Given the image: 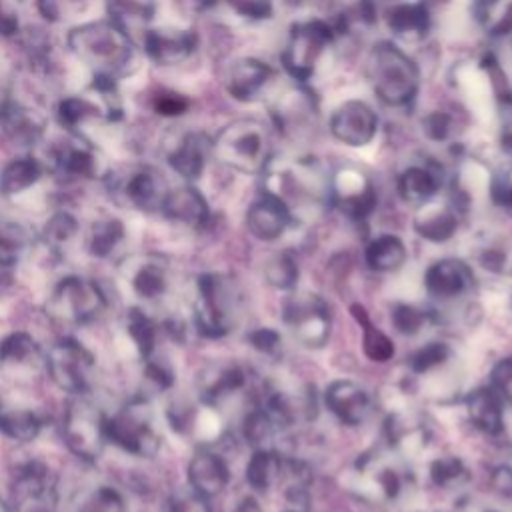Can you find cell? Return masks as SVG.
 I'll use <instances>...</instances> for the list:
<instances>
[{"label":"cell","instance_id":"e575fe53","mask_svg":"<svg viewBox=\"0 0 512 512\" xmlns=\"http://www.w3.org/2000/svg\"><path fill=\"white\" fill-rule=\"evenodd\" d=\"M74 512H130L122 488L112 484H96L80 492Z\"/></svg>","mask_w":512,"mask_h":512},{"label":"cell","instance_id":"5bb4252c","mask_svg":"<svg viewBox=\"0 0 512 512\" xmlns=\"http://www.w3.org/2000/svg\"><path fill=\"white\" fill-rule=\"evenodd\" d=\"M322 398L328 412L344 426H362L374 410L370 392L350 378L332 380L324 388Z\"/></svg>","mask_w":512,"mask_h":512},{"label":"cell","instance_id":"44dd1931","mask_svg":"<svg viewBox=\"0 0 512 512\" xmlns=\"http://www.w3.org/2000/svg\"><path fill=\"white\" fill-rule=\"evenodd\" d=\"M44 430V416L32 404L0 400V438L14 444H32Z\"/></svg>","mask_w":512,"mask_h":512},{"label":"cell","instance_id":"30bf717a","mask_svg":"<svg viewBox=\"0 0 512 512\" xmlns=\"http://www.w3.org/2000/svg\"><path fill=\"white\" fill-rule=\"evenodd\" d=\"M282 320L294 340L304 348H322L332 332V316L326 300L312 292L290 290L282 304Z\"/></svg>","mask_w":512,"mask_h":512},{"label":"cell","instance_id":"9a60e30c","mask_svg":"<svg viewBox=\"0 0 512 512\" xmlns=\"http://www.w3.org/2000/svg\"><path fill=\"white\" fill-rule=\"evenodd\" d=\"M230 476L226 458L210 446H198L186 464V486L208 500L228 488Z\"/></svg>","mask_w":512,"mask_h":512},{"label":"cell","instance_id":"7a4b0ae2","mask_svg":"<svg viewBox=\"0 0 512 512\" xmlns=\"http://www.w3.org/2000/svg\"><path fill=\"white\" fill-rule=\"evenodd\" d=\"M68 46L76 58L92 66L96 74L118 76L134 62L130 34L112 20H98L72 28Z\"/></svg>","mask_w":512,"mask_h":512},{"label":"cell","instance_id":"1f68e13d","mask_svg":"<svg viewBox=\"0 0 512 512\" xmlns=\"http://www.w3.org/2000/svg\"><path fill=\"white\" fill-rule=\"evenodd\" d=\"M80 232V222L72 212L56 210L42 224L40 242L50 254L60 256L80 238Z\"/></svg>","mask_w":512,"mask_h":512},{"label":"cell","instance_id":"2e32d148","mask_svg":"<svg viewBox=\"0 0 512 512\" xmlns=\"http://www.w3.org/2000/svg\"><path fill=\"white\" fill-rule=\"evenodd\" d=\"M424 290L440 302L456 300L468 294L474 286V270L466 260L440 258L424 272Z\"/></svg>","mask_w":512,"mask_h":512},{"label":"cell","instance_id":"52a82bcc","mask_svg":"<svg viewBox=\"0 0 512 512\" xmlns=\"http://www.w3.org/2000/svg\"><path fill=\"white\" fill-rule=\"evenodd\" d=\"M96 368L92 348L74 336H62L46 348V376L66 396L92 394Z\"/></svg>","mask_w":512,"mask_h":512},{"label":"cell","instance_id":"ac0fdd59","mask_svg":"<svg viewBox=\"0 0 512 512\" xmlns=\"http://www.w3.org/2000/svg\"><path fill=\"white\" fill-rule=\"evenodd\" d=\"M294 214L290 206L272 192H264L246 210L248 232L264 242H274L290 228Z\"/></svg>","mask_w":512,"mask_h":512},{"label":"cell","instance_id":"3957f363","mask_svg":"<svg viewBox=\"0 0 512 512\" xmlns=\"http://www.w3.org/2000/svg\"><path fill=\"white\" fill-rule=\"evenodd\" d=\"M104 432L106 444L132 458L150 460L162 448V438L154 426L152 398L142 392L132 394L120 408L106 414Z\"/></svg>","mask_w":512,"mask_h":512},{"label":"cell","instance_id":"8d00e7d4","mask_svg":"<svg viewBox=\"0 0 512 512\" xmlns=\"http://www.w3.org/2000/svg\"><path fill=\"white\" fill-rule=\"evenodd\" d=\"M54 166L70 178H94L98 174V160L90 148L66 144L54 154Z\"/></svg>","mask_w":512,"mask_h":512},{"label":"cell","instance_id":"6da1fadb","mask_svg":"<svg viewBox=\"0 0 512 512\" xmlns=\"http://www.w3.org/2000/svg\"><path fill=\"white\" fill-rule=\"evenodd\" d=\"M242 294L236 280L224 272H204L196 278L192 326L210 340L230 334L240 316Z\"/></svg>","mask_w":512,"mask_h":512},{"label":"cell","instance_id":"4dcf8cb0","mask_svg":"<svg viewBox=\"0 0 512 512\" xmlns=\"http://www.w3.org/2000/svg\"><path fill=\"white\" fill-rule=\"evenodd\" d=\"M350 314L356 320V324L362 328V352H364V356L370 362H376V364L390 362L394 358V352H396L392 338L372 322L370 314L366 312V308L362 304H358V302L350 304Z\"/></svg>","mask_w":512,"mask_h":512},{"label":"cell","instance_id":"f5cc1de1","mask_svg":"<svg viewBox=\"0 0 512 512\" xmlns=\"http://www.w3.org/2000/svg\"><path fill=\"white\" fill-rule=\"evenodd\" d=\"M20 28V16L14 0H0V36H12Z\"/></svg>","mask_w":512,"mask_h":512},{"label":"cell","instance_id":"ffe728a7","mask_svg":"<svg viewBox=\"0 0 512 512\" xmlns=\"http://www.w3.org/2000/svg\"><path fill=\"white\" fill-rule=\"evenodd\" d=\"M246 386V372L236 362H210L196 376L198 398L216 406Z\"/></svg>","mask_w":512,"mask_h":512},{"label":"cell","instance_id":"816d5d0a","mask_svg":"<svg viewBox=\"0 0 512 512\" xmlns=\"http://www.w3.org/2000/svg\"><path fill=\"white\" fill-rule=\"evenodd\" d=\"M226 4L240 16L246 18H266L272 10L270 0H226Z\"/></svg>","mask_w":512,"mask_h":512},{"label":"cell","instance_id":"e0dca14e","mask_svg":"<svg viewBox=\"0 0 512 512\" xmlns=\"http://www.w3.org/2000/svg\"><path fill=\"white\" fill-rule=\"evenodd\" d=\"M376 130L378 118L362 100L342 102L330 118L332 136L346 146H366L374 138Z\"/></svg>","mask_w":512,"mask_h":512},{"label":"cell","instance_id":"94428289","mask_svg":"<svg viewBox=\"0 0 512 512\" xmlns=\"http://www.w3.org/2000/svg\"><path fill=\"white\" fill-rule=\"evenodd\" d=\"M0 512H6V508L2 506V502H0Z\"/></svg>","mask_w":512,"mask_h":512},{"label":"cell","instance_id":"7c38bea8","mask_svg":"<svg viewBox=\"0 0 512 512\" xmlns=\"http://www.w3.org/2000/svg\"><path fill=\"white\" fill-rule=\"evenodd\" d=\"M328 198L352 220H364L376 208V192L368 176L354 168L342 166L328 182Z\"/></svg>","mask_w":512,"mask_h":512},{"label":"cell","instance_id":"11a10c76","mask_svg":"<svg viewBox=\"0 0 512 512\" xmlns=\"http://www.w3.org/2000/svg\"><path fill=\"white\" fill-rule=\"evenodd\" d=\"M36 8L50 22H56L60 18V12H62L60 0H36Z\"/></svg>","mask_w":512,"mask_h":512},{"label":"cell","instance_id":"6f0895ef","mask_svg":"<svg viewBox=\"0 0 512 512\" xmlns=\"http://www.w3.org/2000/svg\"><path fill=\"white\" fill-rule=\"evenodd\" d=\"M6 98H4V90H2V86H0V116L4 114V110H6Z\"/></svg>","mask_w":512,"mask_h":512},{"label":"cell","instance_id":"91938a15","mask_svg":"<svg viewBox=\"0 0 512 512\" xmlns=\"http://www.w3.org/2000/svg\"><path fill=\"white\" fill-rule=\"evenodd\" d=\"M476 512H496V510H492V508H480V510H476Z\"/></svg>","mask_w":512,"mask_h":512},{"label":"cell","instance_id":"9c48e42d","mask_svg":"<svg viewBox=\"0 0 512 512\" xmlns=\"http://www.w3.org/2000/svg\"><path fill=\"white\" fill-rule=\"evenodd\" d=\"M120 276L126 294L132 298V306L144 310L156 308L166 304L172 294V268L158 254L126 256L120 266Z\"/></svg>","mask_w":512,"mask_h":512},{"label":"cell","instance_id":"ee69618b","mask_svg":"<svg viewBox=\"0 0 512 512\" xmlns=\"http://www.w3.org/2000/svg\"><path fill=\"white\" fill-rule=\"evenodd\" d=\"M390 26L396 34L418 36L426 28V10L420 6H398L390 14Z\"/></svg>","mask_w":512,"mask_h":512},{"label":"cell","instance_id":"b9f144b4","mask_svg":"<svg viewBox=\"0 0 512 512\" xmlns=\"http://www.w3.org/2000/svg\"><path fill=\"white\" fill-rule=\"evenodd\" d=\"M428 476L436 488L450 490V488L464 484L468 480L470 472H468L466 464L462 462V458H458L454 454H444V456L434 458L428 464Z\"/></svg>","mask_w":512,"mask_h":512},{"label":"cell","instance_id":"c3c4849f","mask_svg":"<svg viewBox=\"0 0 512 512\" xmlns=\"http://www.w3.org/2000/svg\"><path fill=\"white\" fill-rule=\"evenodd\" d=\"M488 384L504 396L506 404H512V356H504L492 366Z\"/></svg>","mask_w":512,"mask_h":512},{"label":"cell","instance_id":"277c9868","mask_svg":"<svg viewBox=\"0 0 512 512\" xmlns=\"http://www.w3.org/2000/svg\"><path fill=\"white\" fill-rule=\"evenodd\" d=\"M108 308L110 298L104 286L84 274H64L52 284L46 298V314L70 326L94 324Z\"/></svg>","mask_w":512,"mask_h":512},{"label":"cell","instance_id":"ab89813d","mask_svg":"<svg viewBox=\"0 0 512 512\" xmlns=\"http://www.w3.org/2000/svg\"><path fill=\"white\" fill-rule=\"evenodd\" d=\"M278 430L280 428L276 426V422L260 404L250 408L242 418V436L252 448H270L268 444Z\"/></svg>","mask_w":512,"mask_h":512},{"label":"cell","instance_id":"d6986e66","mask_svg":"<svg viewBox=\"0 0 512 512\" xmlns=\"http://www.w3.org/2000/svg\"><path fill=\"white\" fill-rule=\"evenodd\" d=\"M160 214L180 226L202 230L210 222V206L204 194L192 184H182L176 188H168Z\"/></svg>","mask_w":512,"mask_h":512},{"label":"cell","instance_id":"5b68a950","mask_svg":"<svg viewBox=\"0 0 512 512\" xmlns=\"http://www.w3.org/2000/svg\"><path fill=\"white\" fill-rule=\"evenodd\" d=\"M106 412L92 400V394L66 396L60 420V438L66 450L84 464H94L106 444Z\"/></svg>","mask_w":512,"mask_h":512},{"label":"cell","instance_id":"74e56055","mask_svg":"<svg viewBox=\"0 0 512 512\" xmlns=\"http://www.w3.org/2000/svg\"><path fill=\"white\" fill-rule=\"evenodd\" d=\"M454 356V350L448 342L442 340H432L414 350L406 362L408 372L412 376H428L434 374L436 370H442Z\"/></svg>","mask_w":512,"mask_h":512},{"label":"cell","instance_id":"603a6c76","mask_svg":"<svg viewBox=\"0 0 512 512\" xmlns=\"http://www.w3.org/2000/svg\"><path fill=\"white\" fill-rule=\"evenodd\" d=\"M414 232L432 244L448 242L458 230V208L452 202L438 200L436 196L416 208L412 220Z\"/></svg>","mask_w":512,"mask_h":512},{"label":"cell","instance_id":"d4e9b609","mask_svg":"<svg viewBox=\"0 0 512 512\" xmlns=\"http://www.w3.org/2000/svg\"><path fill=\"white\" fill-rule=\"evenodd\" d=\"M146 54L162 64L172 66L186 60L194 50V36L188 30L178 28H156L148 30L142 38Z\"/></svg>","mask_w":512,"mask_h":512},{"label":"cell","instance_id":"7bdbcfd3","mask_svg":"<svg viewBox=\"0 0 512 512\" xmlns=\"http://www.w3.org/2000/svg\"><path fill=\"white\" fill-rule=\"evenodd\" d=\"M432 320V314L412 302H396L390 310V322L402 336L420 334Z\"/></svg>","mask_w":512,"mask_h":512},{"label":"cell","instance_id":"7402d4cb","mask_svg":"<svg viewBox=\"0 0 512 512\" xmlns=\"http://www.w3.org/2000/svg\"><path fill=\"white\" fill-rule=\"evenodd\" d=\"M464 410L468 422L486 436H498L504 430L506 400L490 384L470 390L464 398Z\"/></svg>","mask_w":512,"mask_h":512},{"label":"cell","instance_id":"f546056e","mask_svg":"<svg viewBox=\"0 0 512 512\" xmlns=\"http://www.w3.org/2000/svg\"><path fill=\"white\" fill-rule=\"evenodd\" d=\"M408 260V248L396 234L374 236L364 248V262L372 272L390 274L404 268Z\"/></svg>","mask_w":512,"mask_h":512},{"label":"cell","instance_id":"4fadbf2b","mask_svg":"<svg viewBox=\"0 0 512 512\" xmlns=\"http://www.w3.org/2000/svg\"><path fill=\"white\" fill-rule=\"evenodd\" d=\"M330 44V30L320 20H310L304 24L294 26V32L290 36L284 62L292 70L294 76L306 78L314 72L316 64L326 54V48Z\"/></svg>","mask_w":512,"mask_h":512},{"label":"cell","instance_id":"f6af8a7d","mask_svg":"<svg viewBox=\"0 0 512 512\" xmlns=\"http://www.w3.org/2000/svg\"><path fill=\"white\" fill-rule=\"evenodd\" d=\"M94 114H96V108L86 98H80V96H68L58 104V118H60V124L66 128H76Z\"/></svg>","mask_w":512,"mask_h":512},{"label":"cell","instance_id":"bcb514c9","mask_svg":"<svg viewBox=\"0 0 512 512\" xmlns=\"http://www.w3.org/2000/svg\"><path fill=\"white\" fill-rule=\"evenodd\" d=\"M166 512H212V506L208 498L186 486L168 496Z\"/></svg>","mask_w":512,"mask_h":512},{"label":"cell","instance_id":"d6a6232c","mask_svg":"<svg viewBox=\"0 0 512 512\" xmlns=\"http://www.w3.org/2000/svg\"><path fill=\"white\" fill-rule=\"evenodd\" d=\"M440 190V176L434 168L414 164L398 176V194L410 204H424L432 200Z\"/></svg>","mask_w":512,"mask_h":512},{"label":"cell","instance_id":"4316f807","mask_svg":"<svg viewBox=\"0 0 512 512\" xmlns=\"http://www.w3.org/2000/svg\"><path fill=\"white\" fill-rule=\"evenodd\" d=\"M286 478V456L272 448H254L244 468V480L254 492H268Z\"/></svg>","mask_w":512,"mask_h":512},{"label":"cell","instance_id":"cb8c5ba5","mask_svg":"<svg viewBox=\"0 0 512 512\" xmlns=\"http://www.w3.org/2000/svg\"><path fill=\"white\" fill-rule=\"evenodd\" d=\"M120 192L128 206L142 212H160L168 186L158 172L150 168H140L124 178Z\"/></svg>","mask_w":512,"mask_h":512},{"label":"cell","instance_id":"8992f818","mask_svg":"<svg viewBox=\"0 0 512 512\" xmlns=\"http://www.w3.org/2000/svg\"><path fill=\"white\" fill-rule=\"evenodd\" d=\"M270 152V134L258 118H238L226 124L212 140V154L226 166L256 174L264 170Z\"/></svg>","mask_w":512,"mask_h":512},{"label":"cell","instance_id":"7dc6e473","mask_svg":"<svg viewBox=\"0 0 512 512\" xmlns=\"http://www.w3.org/2000/svg\"><path fill=\"white\" fill-rule=\"evenodd\" d=\"M246 340L256 352L266 354V356H274L282 348V334L270 326H258V328L250 330Z\"/></svg>","mask_w":512,"mask_h":512},{"label":"cell","instance_id":"681fc988","mask_svg":"<svg viewBox=\"0 0 512 512\" xmlns=\"http://www.w3.org/2000/svg\"><path fill=\"white\" fill-rule=\"evenodd\" d=\"M488 486L500 500H512V466L510 464L494 466L488 476Z\"/></svg>","mask_w":512,"mask_h":512},{"label":"cell","instance_id":"8fae6325","mask_svg":"<svg viewBox=\"0 0 512 512\" xmlns=\"http://www.w3.org/2000/svg\"><path fill=\"white\" fill-rule=\"evenodd\" d=\"M46 374V348L28 330L0 336V378L12 386H28Z\"/></svg>","mask_w":512,"mask_h":512},{"label":"cell","instance_id":"f907efd6","mask_svg":"<svg viewBox=\"0 0 512 512\" xmlns=\"http://www.w3.org/2000/svg\"><path fill=\"white\" fill-rule=\"evenodd\" d=\"M188 108V100L176 92H162L154 100V110L162 116H180Z\"/></svg>","mask_w":512,"mask_h":512},{"label":"cell","instance_id":"83f0119b","mask_svg":"<svg viewBox=\"0 0 512 512\" xmlns=\"http://www.w3.org/2000/svg\"><path fill=\"white\" fill-rule=\"evenodd\" d=\"M128 230L120 218H98L90 224L84 236V250L96 260L114 258L126 244Z\"/></svg>","mask_w":512,"mask_h":512},{"label":"cell","instance_id":"680465c9","mask_svg":"<svg viewBox=\"0 0 512 512\" xmlns=\"http://www.w3.org/2000/svg\"><path fill=\"white\" fill-rule=\"evenodd\" d=\"M282 512H304L302 508H294V506H290V508H284Z\"/></svg>","mask_w":512,"mask_h":512},{"label":"cell","instance_id":"836d02e7","mask_svg":"<svg viewBox=\"0 0 512 512\" xmlns=\"http://www.w3.org/2000/svg\"><path fill=\"white\" fill-rule=\"evenodd\" d=\"M42 178V164L32 156H20L6 162L0 170V194L20 196L38 184Z\"/></svg>","mask_w":512,"mask_h":512},{"label":"cell","instance_id":"f35d334b","mask_svg":"<svg viewBox=\"0 0 512 512\" xmlns=\"http://www.w3.org/2000/svg\"><path fill=\"white\" fill-rule=\"evenodd\" d=\"M476 264L494 276H512V242L508 238H488L478 246Z\"/></svg>","mask_w":512,"mask_h":512},{"label":"cell","instance_id":"9f6ffc18","mask_svg":"<svg viewBox=\"0 0 512 512\" xmlns=\"http://www.w3.org/2000/svg\"><path fill=\"white\" fill-rule=\"evenodd\" d=\"M236 512H262L258 500L254 496H246L238 506H236Z\"/></svg>","mask_w":512,"mask_h":512},{"label":"cell","instance_id":"d590c367","mask_svg":"<svg viewBox=\"0 0 512 512\" xmlns=\"http://www.w3.org/2000/svg\"><path fill=\"white\" fill-rule=\"evenodd\" d=\"M262 276L270 288L280 290V292H290L298 284L300 268H298V262L292 252L280 250L266 258V262L262 266Z\"/></svg>","mask_w":512,"mask_h":512},{"label":"cell","instance_id":"db71d44e","mask_svg":"<svg viewBox=\"0 0 512 512\" xmlns=\"http://www.w3.org/2000/svg\"><path fill=\"white\" fill-rule=\"evenodd\" d=\"M448 128H450V120L442 112H434L424 120V130L432 140H444L448 134Z\"/></svg>","mask_w":512,"mask_h":512},{"label":"cell","instance_id":"f1b7e54d","mask_svg":"<svg viewBox=\"0 0 512 512\" xmlns=\"http://www.w3.org/2000/svg\"><path fill=\"white\" fill-rule=\"evenodd\" d=\"M272 70L256 58H240L230 64L226 74V88L236 100H254L266 82L270 80Z\"/></svg>","mask_w":512,"mask_h":512},{"label":"cell","instance_id":"60d3db41","mask_svg":"<svg viewBox=\"0 0 512 512\" xmlns=\"http://www.w3.org/2000/svg\"><path fill=\"white\" fill-rule=\"evenodd\" d=\"M4 120V128L10 134L12 140L16 142H24L30 144L34 140H38V136L42 134V120L28 108H8L4 110V114L0 116Z\"/></svg>","mask_w":512,"mask_h":512},{"label":"cell","instance_id":"6125c7cd","mask_svg":"<svg viewBox=\"0 0 512 512\" xmlns=\"http://www.w3.org/2000/svg\"><path fill=\"white\" fill-rule=\"evenodd\" d=\"M414 512H430V510H414Z\"/></svg>","mask_w":512,"mask_h":512},{"label":"cell","instance_id":"ba28073f","mask_svg":"<svg viewBox=\"0 0 512 512\" xmlns=\"http://www.w3.org/2000/svg\"><path fill=\"white\" fill-rule=\"evenodd\" d=\"M368 76L378 98L390 106L406 104L418 88V68L412 58L390 42L374 46L368 58Z\"/></svg>","mask_w":512,"mask_h":512},{"label":"cell","instance_id":"484cf974","mask_svg":"<svg viewBox=\"0 0 512 512\" xmlns=\"http://www.w3.org/2000/svg\"><path fill=\"white\" fill-rule=\"evenodd\" d=\"M210 152L212 140H208L202 132H188L168 152V164L180 178L192 182L202 176Z\"/></svg>","mask_w":512,"mask_h":512}]
</instances>
